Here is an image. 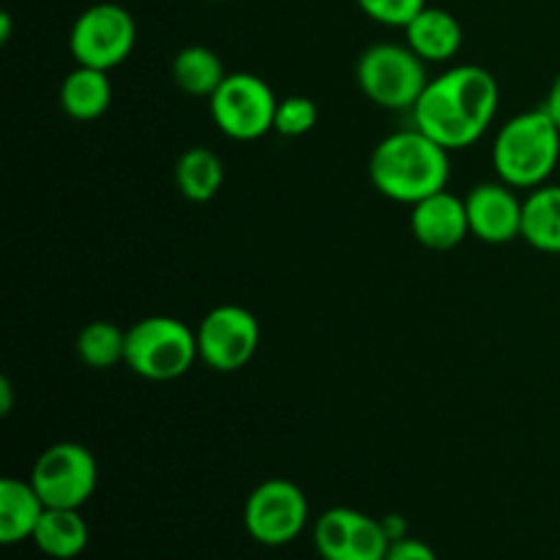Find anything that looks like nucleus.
I'll use <instances>...</instances> for the list:
<instances>
[{
    "mask_svg": "<svg viewBox=\"0 0 560 560\" xmlns=\"http://www.w3.org/2000/svg\"><path fill=\"white\" fill-rule=\"evenodd\" d=\"M383 560H438V556L427 541L405 536V539L392 541V547H388L386 558Z\"/></svg>",
    "mask_w": 560,
    "mask_h": 560,
    "instance_id": "nucleus-24",
    "label": "nucleus"
},
{
    "mask_svg": "<svg viewBox=\"0 0 560 560\" xmlns=\"http://www.w3.org/2000/svg\"><path fill=\"white\" fill-rule=\"evenodd\" d=\"M277 93L262 77L249 71H235L222 80V85L208 98L213 124L230 140L252 142L273 131L277 118Z\"/></svg>",
    "mask_w": 560,
    "mask_h": 560,
    "instance_id": "nucleus-6",
    "label": "nucleus"
},
{
    "mask_svg": "<svg viewBox=\"0 0 560 560\" xmlns=\"http://www.w3.org/2000/svg\"><path fill=\"white\" fill-rule=\"evenodd\" d=\"M260 323L238 304H219L197 326L200 361L213 372H238L255 359Z\"/></svg>",
    "mask_w": 560,
    "mask_h": 560,
    "instance_id": "nucleus-10",
    "label": "nucleus"
},
{
    "mask_svg": "<svg viewBox=\"0 0 560 560\" xmlns=\"http://www.w3.org/2000/svg\"><path fill=\"white\" fill-rule=\"evenodd\" d=\"M31 485L49 509H82L98 485V465L82 443H55L31 468Z\"/></svg>",
    "mask_w": 560,
    "mask_h": 560,
    "instance_id": "nucleus-7",
    "label": "nucleus"
},
{
    "mask_svg": "<svg viewBox=\"0 0 560 560\" xmlns=\"http://www.w3.org/2000/svg\"><path fill=\"white\" fill-rule=\"evenodd\" d=\"M448 148L421 129H402L383 137L370 156V180L383 197L416 206L424 197L446 189L452 159Z\"/></svg>",
    "mask_w": 560,
    "mask_h": 560,
    "instance_id": "nucleus-2",
    "label": "nucleus"
},
{
    "mask_svg": "<svg viewBox=\"0 0 560 560\" xmlns=\"http://www.w3.org/2000/svg\"><path fill=\"white\" fill-rule=\"evenodd\" d=\"M541 107L550 113V118L556 120V126L560 129V71H558L556 80H552L550 93H547V98H545V104H541Z\"/></svg>",
    "mask_w": 560,
    "mask_h": 560,
    "instance_id": "nucleus-25",
    "label": "nucleus"
},
{
    "mask_svg": "<svg viewBox=\"0 0 560 560\" xmlns=\"http://www.w3.org/2000/svg\"><path fill=\"white\" fill-rule=\"evenodd\" d=\"M470 235L485 244H509L523 235V197L503 180L479 184L465 195Z\"/></svg>",
    "mask_w": 560,
    "mask_h": 560,
    "instance_id": "nucleus-12",
    "label": "nucleus"
},
{
    "mask_svg": "<svg viewBox=\"0 0 560 560\" xmlns=\"http://www.w3.org/2000/svg\"><path fill=\"white\" fill-rule=\"evenodd\" d=\"M317 104L306 96H284L277 104L273 131L282 137H304L317 126Z\"/></svg>",
    "mask_w": 560,
    "mask_h": 560,
    "instance_id": "nucleus-22",
    "label": "nucleus"
},
{
    "mask_svg": "<svg viewBox=\"0 0 560 560\" xmlns=\"http://www.w3.org/2000/svg\"><path fill=\"white\" fill-rule=\"evenodd\" d=\"M501 88L487 69L459 63L430 77L424 93L413 104V126L448 151L474 145L498 115Z\"/></svg>",
    "mask_w": 560,
    "mask_h": 560,
    "instance_id": "nucleus-1",
    "label": "nucleus"
},
{
    "mask_svg": "<svg viewBox=\"0 0 560 560\" xmlns=\"http://www.w3.org/2000/svg\"><path fill=\"white\" fill-rule=\"evenodd\" d=\"M224 77H228V71H224L222 58L202 44H189L173 58L175 85L189 96L211 98Z\"/></svg>",
    "mask_w": 560,
    "mask_h": 560,
    "instance_id": "nucleus-20",
    "label": "nucleus"
},
{
    "mask_svg": "<svg viewBox=\"0 0 560 560\" xmlns=\"http://www.w3.org/2000/svg\"><path fill=\"white\" fill-rule=\"evenodd\" d=\"M200 359L197 331L170 315H151L126 331V366L153 383L184 377Z\"/></svg>",
    "mask_w": 560,
    "mask_h": 560,
    "instance_id": "nucleus-4",
    "label": "nucleus"
},
{
    "mask_svg": "<svg viewBox=\"0 0 560 560\" xmlns=\"http://www.w3.org/2000/svg\"><path fill=\"white\" fill-rule=\"evenodd\" d=\"M560 162V129L545 107L528 109L498 129L492 142V170L512 189H536L550 184Z\"/></svg>",
    "mask_w": 560,
    "mask_h": 560,
    "instance_id": "nucleus-3",
    "label": "nucleus"
},
{
    "mask_svg": "<svg viewBox=\"0 0 560 560\" xmlns=\"http://www.w3.org/2000/svg\"><path fill=\"white\" fill-rule=\"evenodd\" d=\"M0 413L3 416H9L11 413V383L5 381H0Z\"/></svg>",
    "mask_w": 560,
    "mask_h": 560,
    "instance_id": "nucleus-26",
    "label": "nucleus"
},
{
    "mask_svg": "<svg viewBox=\"0 0 560 560\" xmlns=\"http://www.w3.org/2000/svg\"><path fill=\"white\" fill-rule=\"evenodd\" d=\"M213 3H222V0H213Z\"/></svg>",
    "mask_w": 560,
    "mask_h": 560,
    "instance_id": "nucleus-28",
    "label": "nucleus"
},
{
    "mask_svg": "<svg viewBox=\"0 0 560 560\" xmlns=\"http://www.w3.org/2000/svg\"><path fill=\"white\" fill-rule=\"evenodd\" d=\"M137 44V22L131 11L118 3L88 5L74 20L69 49L77 66L113 71L124 63Z\"/></svg>",
    "mask_w": 560,
    "mask_h": 560,
    "instance_id": "nucleus-8",
    "label": "nucleus"
},
{
    "mask_svg": "<svg viewBox=\"0 0 560 560\" xmlns=\"http://www.w3.org/2000/svg\"><path fill=\"white\" fill-rule=\"evenodd\" d=\"M312 541L323 560H383L392 547L383 520L348 506L323 512L312 530Z\"/></svg>",
    "mask_w": 560,
    "mask_h": 560,
    "instance_id": "nucleus-11",
    "label": "nucleus"
},
{
    "mask_svg": "<svg viewBox=\"0 0 560 560\" xmlns=\"http://www.w3.org/2000/svg\"><path fill=\"white\" fill-rule=\"evenodd\" d=\"M310 520L304 490L288 479H268L252 490L244 506L246 534L262 547H282L299 539Z\"/></svg>",
    "mask_w": 560,
    "mask_h": 560,
    "instance_id": "nucleus-9",
    "label": "nucleus"
},
{
    "mask_svg": "<svg viewBox=\"0 0 560 560\" xmlns=\"http://www.w3.org/2000/svg\"><path fill=\"white\" fill-rule=\"evenodd\" d=\"M410 208V230L427 249L448 252L470 235L465 197H457L454 191L441 189Z\"/></svg>",
    "mask_w": 560,
    "mask_h": 560,
    "instance_id": "nucleus-13",
    "label": "nucleus"
},
{
    "mask_svg": "<svg viewBox=\"0 0 560 560\" xmlns=\"http://www.w3.org/2000/svg\"><path fill=\"white\" fill-rule=\"evenodd\" d=\"M175 184L189 202L213 200L224 184V162L211 148H189L175 162Z\"/></svg>",
    "mask_w": 560,
    "mask_h": 560,
    "instance_id": "nucleus-19",
    "label": "nucleus"
},
{
    "mask_svg": "<svg viewBox=\"0 0 560 560\" xmlns=\"http://www.w3.org/2000/svg\"><path fill=\"white\" fill-rule=\"evenodd\" d=\"M91 539L85 517L80 509H44L36 530H33V545L38 552L55 560H71L82 556Z\"/></svg>",
    "mask_w": 560,
    "mask_h": 560,
    "instance_id": "nucleus-17",
    "label": "nucleus"
},
{
    "mask_svg": "<svg viewBox=\"0 0 560 560\" xmlns=\"http://www.w3.org/2000/svg\"><path fill=\"white\" fill-rule=\"evenodd\" d=\"M60 109L74 120H96L113 104V82L109 71L77 66L63 77L58 91Z\"/></svg>",
    "mask_w": 560,
    "mask_h": 560,
    "instance_id": "nucleus-15",
    "label": "nucleus"
},
{
    "mask_svg": "<svg viewBox=\"0 0 560 560\" xmlns=\"http://www.w3.org/2000/svg\"><path fill=\"white\" fill-rule=\"evenodd\" d=\"M11 36V16L0 14V42H9Z\"/></svg>",
    "mask_w": 560,
    "mask_h": 560,
    "instance_id": "nucleus-27",
    "label": "nucleus"
},
{
    "mask_svg": "<svg viewBox=\"0 0 560 560\" xmlns=\"http://www.w3.org/2000/svg\"><path fill=\"white\" fill-rule=\"evenodd\" d=\"M361 93L383 109H413L424 93L427 63L408 44H372L361 52L355 66Z\"/></svg>",
    "mask_w": 560,
    "mask_h": 560,
    "instance_id": "nucleus-5",
    "label": "nucleus"
},
{
    "mask_svg": "<svg viewBox=\"0 0 560 560\" xmlns=\"http://www.w3.org/2000/svg\"><path fill=\"white\" fill-rule=\"evenodd\" d=\"M355 3L377 25L405 27L424 9L427 0H355Z\"/></svg>",
    "mask_w": 560,
    "mask_h": 560,
    "instance_id": "nucleus-23",
    "label": "nucleus"
},
{
    "mask_svg": "<svg viewBox=\"0 0 560 560\" xmlns=\"http://www.w3.org/2000/svg\"><path fill=\"white\" fill-rule=\"evenodd\" d=\"M405 31V44L419 55L424 63H448L463 49V25L446 9L424 5Z\"/></svg>",
    "mask_w": 560,
    "mask_h": 560,
    "instance_id": "nucleus-14",
    "label": "nucleus"
},
{
    "mask_svg": "<svg viewBox=\"0 0 560 560\" xmlns=\"http://www.w3.org/2000/svg\"><path fill=\"white\" fill-rule=\"evenodd\" d=\"M44 501L33 490L31 479L22 481L5 476L0 481V541L3 545H20L33 539L38 520L44 514Z\"/></svg>",
    "mask_w": 560,
    "mask_h": 560,
    "instance_id": "nucleus-16",
    "label": "nucleus"
},
{
    "mask_svg": "<svg viewBox=\"0 0 560 560\" xmlns=\"http://www.w3.org/2000/svg\"><path fill=\"white\" fill-rule=\"evenodd\" d=\"M536 252L560 255V184L536 186L523 200V235Z\"/></svg>",
    "mask_w": 560,
    "mask_h": 560,
    "instance_id": "nucleus-18",
    "label": "nucleus"
},
{
    "mask_svg": "<svg viewBox=\"0 0 560 560\" xmlns=\"http://www.w3.org/2000/svg\"><path fill=\"white\" fill-rule=\"evenodd\" d=\"M77 355L91 370L126 364V331L109 320L91 323L77 337Z\"/></svg>",
    "mask_w": 560,
    "mask_h": 560,
    "instance_id": "nucleus-21",
    "label": "nucleus"
}]
</instances>
